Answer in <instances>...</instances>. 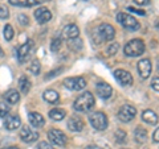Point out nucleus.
I'll return each mask as SVG.
<instances>
[{
    "label": "nucleus",
    "instance_id": "obj_1",
    "mask_svg": "<svg viewBox=\"0 0 159 149\" xmlns=\"http://www.w3.org/2000/svg\"><path fill=\"white\" fill-rule=\"evenodd\" d=\"M94 104H96V100H94L93 94L86 91V92L81 94V95L76 99L73 107L77 112H88L94 107Z\"/></svg>",
    "mask_w": 159,
    "mask_h": 149
},
{
    "label": "nucleus",
    "instance_id": "obj_2",
    "mask_svg": "<svg viewBox=\"0 0 159 149\" xmlns=\"http://www.w3.org/2000/svg\"><path fill=\"white\" fill-rule=\"evenodd\" d=\"M145 44H143L142 40L135 38V40H131L129 41L125 48H123V52L127 57H139L145 53Z\"/></svg>",
    "mask_w": 159,
    "mask_h": 149
},
{
    "label": "nucleus",
    "instance_id": "obj_3",
    "mask_svg": "<svg viewBox=\"0 0 159 149\" xmlns=\"http://www.w3.org/2000/svg\"><path fill=\"white\" fill-rule=\"evenodd\" d=\"M89 121H90L92 127L97 131H105L107 128V117L103 112H93L89 116Z\"/></svg>",
    "mask_w": 159,
    "mask_h": 149
},
{
    "label": "nucleus",
    "instance_id": "obj_4",
    "mask_svg": "<svg viewBox=\"0 0 159 149\" xmlns=\"http://www.w3.org/2000/svg\"><path fill=\"white\" fill-rule=\"evenodd\" d=\"M117 21L121 24L123 28L129 29V31H138V29L141 28L139 23L135 19H134L133 16H130V15H127V13H123V12L117 15Z\"/></svg>",
    "mask_w": 159,
    "mask_h": 149
},
{
    "label": "nucleus",
    "instance_id": "obj_5",
    "mask_svg": "<svg viewBox=\"0 0 159 149\" xmlns=\"http://www.w3.org/2000/svg\"><path fill=\"white\" fill-rule=\"evenodd\" d=\"M65 87L73 91H80L86 87V81L84 77H73V78H66L64 81Z\"/></svg>",
    "mask_w": 159,
    "mask_h": 149
},
{
    "label": "nucleus",
    "instance_id": "obj_6",
    "mask_svg": "<svg viewBox=\"0 0 159 149\" xmlns=\"http://www.w3.org/2000/svg\"><path fill=\"white\" fill-rule=\"evenodd\" d=\"M135 115H137L135 107L130 106V104H125V106H122L121 108H119V111H118V117H119V120H122L123 123L131 121L135 117Z\"/></svg>",
    "mask_w": 159,
    "mask_h": 149
},
{
    "label": "nucleus",
    "instance_id": "obj_7",
    "mask_svg": "<svg viewBox=\"0 0 159 149\" xmlns=\"http://www.w3.org/2000/svg\"><path fill=\"white\" fill-rule=\"evenodd\" d=\"M48 137L54 145H58V147H65L68 144V137L62 131L60 130H51L48 132Z\"/></svg>",
    "mask_w": 159,
    "mask_h": 149
},
{
    "label": "nucleus",
    "instance_id": "obj_8",
    "mask_svg": "<svg viewBox=\"0 0 159 149\" xmlns=\"http://www.w3.org/2000/svg\"><path fill=\"white\" fill-rule=\"evenodd\" d=\"M98 36L101 38V41H111L116 36V29L109 24H101L98 27Z\"/></svg>",
    "mask_w": 159,
    "mask_h": 149
},
{
    "label": "nucleus",
    "instance_id": "obj_9",
    "mask_svg": "<svg viewBox=\"0 0 159 149\" xmlns=\"http://www.w3.org/2000/svg\"><path fill=\"white\" fill-rule=\"evenodd\" d=\"M32 48H33V41L32 40H28L25 44H23V45L19 48V50H17V61L20 63H24L28 59V57L31 56Z\"/></svg>",
    "mask_w": 159,
    "mask_h": 149
},
{
    "label": "nucleus",
    "instance_id": "obj_10",
    "mask_svg": "<svg viewBox=\"0 0 159 149\" xmlns=\"http://www.w3.org/2000/svg\"><path fill=\"white\" fill-rule=\"evenodd\" d=\"M114 78L117 79V82L122 86H130L133 83V77L131 74L126 71V70H122V69H117L114 71Z\"/></svg>",
    "mask_w": 159,
    "mask_h": 149
},
{
    "label": "nucleus",
    "instance_id": "obj_11",
    "mask_svg": "<svg viewBox=\"0 0 159 149\" xmlns=\"http://www.w3.org/2000/svg\"><path fill=\"white\" fill-rule=\"evenodd\" d=\"M20 137H21V140L27 144H31L33 141H36L39 138V133L36 131H33L31 127H23L21 131H20Z\"/></svg>",
    "mask_w": 159,
    "mask_h": 149
},
{
    "label": "nucleus",
    "instance_id": "obj_12",
    "mask_svg": "<svg viewBox=\"0 0 159 149\" xmlns=\"http://www.w3.org/2000/svg\"><path fill=\"white\" fill-rule=\"evenodd\" d=\"M151 69H152V66H151L150 59L145 58L138 62V73H139V75H141V78H143V79H147L150 77Z\"/></svg>",
    "mask_w": 159,
    "mask_h": 149
},
{
    "label": "nucleus",
    "instance_id": "obj_13",
    "mask_svg": "<svg viewBox=\"0 0 159 149\" xmlns=\"http://www.w3.org/2000/svg\"><path fill=\"white\" fill-rule=\"evenodd\" d=\"M34 17H36L39 24H45L52 19V13L48 8L41 7V8H37V11H34Z\"/></svg>",
    "mask_w": 159,
    "mask_h": 149
},
{
    "label": "nucleus",
    "instance_id": "obj_14",
    "mask_svg": "<svg viewBox=\"0 0 159 149\" xmlns=\"http://www.w3.org/2000/svg\"><path fill=\"white\" fill-rule=\"evenodd\" d=\"M20 124H21V120H20V117L17 115H11V116H6V120H4V127H6V130L8 131H13L16 130V128L20 127Z\"/></svg>",
    "mask_w": 159,
    "mask_h": 149
},
{
    "label": "nucleus",
    "instance_id": "obj_15",
    "mask_svg": "<svg viewBox=\"0 0 159 149\" xmlns=\"http://www.w3.org/2000/svg\"><path fill=\"white\" fill-rule=\"evenodd\" d=\"M97 94L99 95V98H102V99H109V98L111 96L113 90H111V87L109 86L107 83L99 82V83L97 84Z\"/></svg>",
    "mask_w": 159,
    "mask_h": 149
},
{
    "label": "nucleus",
    "instance_id": "obj_16",
    "mask_svg": "<svg viewBox=\"0 0 159 149\" xmlns=\"http://www.w3.org/2000/svg\"><path fill=\"white\" fill-rule=\"evenodd\" d=\"M28 120L31 123V126L34 128H40L45 124V120H44V116L39 112H29L28 115Z\"/></svg>",
    "mask_w": 159,
    "mask_h": 149
},
{
    "label": "nucleus",
    "instance_id": "obj_17",
    "mask_svg": "<svg viewBox=\"0 0 159 149\" xmlns=\"http://www.w3.org/2000/svg\"><path fill=\"white\" fill-rule=\"evenodd\" d=\"M78 34H80V29L77 25H74V24H69V25H66L62 31V36L66 40L76 38V37H78Z\"/></svg>",
    "mask_w": 159,
    "mask_h": 149
},
{
    "label": "nucleus",
    "instance_id": "obj_18",
    "mask_svg": "<svg viewBox=\"0 0 159 149\" xmlns=\"http://www.w3.org/2000/svg\"><path fill=\"white\" fill-rule=\"evenodd\" d=\"M68 128L73 132H80L84 130V121L81 117L78 116H72L68 121Z\"/></svg>",
    "mask_w": 159,
    "mask_h": 149
},
{
    "label": "nucleus",
    "instance_id": "obj_19",
    "mask_svg": "<svg viewBox=\"0 0 159 149\" xmlns=\"http://www.w3.org/2000/svg\"><path fill=\"white\" fill-rule=\"evenodd\" d=\"M142 120L146 121L147 124H151V126H154V124L158 123V115L154 111L151 110H146L142 112Z\"/></svg>",
    "mask_w": 159,
    "mask_h": 149
},
{
    "label": "nucleus",
    "instance_id": "obj_20",
    "mask_svg": "<svg viewBox=\"0 0 159 149\" xmlns=\"http://www.w3.org/2000/svg\"><path fill=\"white\" fill-rule=\"evenodd\" d=\"M40 2L41 0H9V4L16 7H33Z\"/></svg>",
    "mask_w": 159,
    "mask_h": 149
},
{
    "label": "nucleus",
    "instance_id": "obj_21",
    "mask_svg": "<svg viewBox=\"0 0 159 149\" xmlns=\"http://www.w3.org/2000/svg\"><path fill=\"white\" fill-rule=\"evenodd\" d=\"M4 99H6L8 103L15 104V103H17L20 100V94H19V91L12 88V90H8L6 94H4Z\"/></svg>",
    "mask_w": 159,
    "mask_h": 149
},
{
    "label": "nucleus",
    "instance_id": "obj_22",
    "mask_svg": "<svg viewBox=\"0 0 159 149\" xmlns=\"http://www.w3.org/2000/svg\"><path fill=\"white\" fill-rule=\"evenodd\" d=\"M65 116H66V112L64 110H61V108H54V110H52L49 112V117L54 121H61Z\"/></svg>",
    "mask_w": 159,
    "mask_h": 149
},
{
    "label": "nucleus",
    "instance_id": "obj_23",
    "mask_svg": "<svg viewBox=\"0 0 159 149\" xmlns=\"http://www.w3.org/2000/svg\"><path fill=\"white\" fill-rule=\"evenodd\" d=\"M19 87H20V91H21L23 94L29 92V90H31V81L27 78V75H23L21 78H20Z\"/></svg>",
    "mask_w": 159,
    "mask_h": 149
},
{
    "label": "nucleus",
    "instance_id": "obj_24",
    "mask_svg": "<svg viewBox=\"0 0 159 149\" xmlns=\"http://www.w3.org/2000/svg\"><path fill=\"white\" fill-rule=\"evenodd\" d=\"M134 137H135L137 143L143 144L146 141V138H147V131L143 130V128H141V127H138L135 130V132H134Z\"/></svg>",
    "mask_w": 159,
    "mask_h": 149
},
{
    "label": "nucleus",
    "instance_id": "obj_25",
    "mask_svg": "<svg viewBox=\"0 0 159 149\" xmlns=\"http://www.w3.org/2000/svg\"><path fill=\"white\" fill-rule=\"evenodd\" d=\"M44 99L48 102V103H56L58 99H60V95H58V92L57 91H54V90H47V91H44Z\"/></svg>",
    "mask_w": 159,
    "mask_h": 149
},
{
    "label": "nucleus",
    "instance_id": "obj_26",
    "mask_svg": "<svg viewBox=\"0 0 159 149\" xmlns=\"http://www.w3.org/2000/svg\"><path fill=\"white\" fill-rule=\"evenodd\" d=\"M68 46L72 49V50H74V52H77V50H80V49L82 48V41L80 40L78 37H76V38H72V40H68Z\"/></svg>",
    "mask_w": 159,
    "mask_h": 149
},
{
    "label": "nucleus",
    "instance_id": "obj_27",
    "mask_svg": "<svg viewBox=\"0 0 159 149\" xmlns=\"http://www.w3.org/2000/svg\"><path fill=\"white\" fill-rule=\"evenodd\" d=\"M13 34H15L13 28L9 25V24H7V25L4 27V38H6L7 41H11V40L13 38Z\"/></svg>",
    "mask_w": 159,
    "mask_h": 149
},
{
    "label": "nucleus",
    "instance_id": "obj_28",
    "mask_svg": "<svg viewBox=\"0 0 159 149\" xmlns=\"http://www.w3.org/2000/svg\"><path fill=\"white\" fill-rule=\"evenodd\" d=\"M114 136H116V140H117L118 144H125L126 143V132L125 131L118 130Z\"/></svg>",
    "mask_w": 159,
    "mask_h": 149
},
{
    "label": "nucleus",
    "instance_id": "obj_29",
    "mask_svg": "<svg viewBox=\"0 0 159 149\" xmlns=\"http://www.w3.org/2000/svg\"><path fill=\"white\" fill-rule=\"evenodd\" d=\"M40 69H41V65H40V62L37 61V59H34L31 65H29V71H31L32 74H34V75H37V74L40 73Z\"/></svg>",
    "mask_w": 159,
    "mask_h": 149
},
{
    "label": "nucleus",
    "instance_id": "obj_30",
    "mask_svg": "<svg viewBox=\"0 0 159 149\" xmlns=\"http://www.w3.org/2000/svg\"><path fill=\"white\" fill-rule=\"evenodd\" d=\"M61 48V38H53L51 42V50L52 52H58Z\"/></svg>",
    "mask_w": 159,
    "mask_h": 149
},
{
    "label": "nucleus",
    "instance_id": "obj_31",
    "mask_svg": "<svg viewBox=\"0 0 159 149\" xmlns=\"http://www.w3.org/2000/svg\"><path fill=\"white\" fill-rule=\"evenodd\" d=\"M118 49H119L118 42H111L110 45H109V48H107L106 53L109 54V56H114V54H116V53L118 52Z\"/></svg>",
    "mask_w": 159,
    "mask_h": 149
},
{
    "label": "nucleus",
    "instance_id": "obj_32",
    "mask_svg": "<svg viewBox=\"0 0 159 149\" xmlns=\"http://www.w3.org/2000/svg\"><path fill=\"white\" fill-rule=\"evenodd\" d=\"M9 112V106L6 103H0V117H6Z\"/></svg>",
    "mask_w": 159,
    "mask_h": 149
},
{
    "label": "nucleus",
    "instance_id": "obj_33",
    "mask_svg": "<svg viewBox=\"0 0 159 149\" xmlns=\"http://www.w3.org/2000/svg\"><path fill=\"white\" fill-rule=\"evenodd\" d=\"M9 17V12H8V9L6 7H2L0 6V19H3V20H6Z\"/></svg>",
    "mask_w": 159,
    "mask_h": 149
},
{
    "label": "nucleus",
    "instance_id": "obj_34",
    "mask_svg": "<svg viewBox=\"0 0 159 149\" xmlns=\"http://www.w3.org/2000/svg\"><path fill=\"white\" fill-rule=\"evenodd\" d=\"M151 87L154 88L155 91H158L159 92V77H155L151 81Z\"/></svg>",
    "mask_w": 159,
    "mask_h": 149
},
{
    "label": "nucleus",
    "instance_id": "obj_35",
    "mask_svg": "<svg viewBox=\"0 0 159 149\" xmlns=\"http://www.w3.org/2000/svg\"><path fill=\"white\" fill-rule=\"evenodd\" d=\"M19 21L21 25H28V23H29V19L25 16V15H20L19 16Z\"/></svg>",
    "mask_w": 159,
    "mask_h": 149
},
{
    "label": "nucleus",
    "instance_id": "obj_36",
    "mask_svg": "<svg viewBox=\"0 0 159 149\" xmlns=\"http://www.w3.org/2000/svg\"><path fill=\"white\" fill-rule=\"evenodd\" d=\"M37 148H39V149H54V148L51 145V144H48L47 141H41V143L39 144Z\"/></svg>",
    "mask_w": 159,
    "mask_h": 149
},
{
    "label": "nucleus",
    "instance_id": "obj_37",
    "mask_svg": "<svg viewBox=\"0 0 159 149\" xmlns=\"http://www.w3.org/2000/svg\"><path fill=\"white\" fill-rule=\"evenodd\" d=\"M60 71H62V67H61V69H57V70L51 71V73H49L48 75L45 77V79H51V78H53V77H56V75H57V73H60Z\"/></svg>",
    "mask_w": 159,
    "mask_h": 149
},
{
    "label": "nucleus",
    "instance_id": "obj_38",
    "mask_svg": "<svg viewBox=\"0 0 159 149\" xmlns=\"http://www.w3.org/2000/svg\"><path fill=\"white\" fill-rule=\"evenodd\" d=\"M129 11H131L134 13H138L141 16H145V11H141V9H137V8H133V7H129Z\"/></svg>",
    "mask_w": 159,
    "mask_h": 149
},
{
    "label": "nucleus",
    "instance_id": "obj_39",
    "mask_svg": "<svg viewBox=\"0 0 159 149\" xmlns=\"http://www.w3.org/2000/svg\"><path fill=\"white\" fill-rule=\"evenodd\" d=\"M138 6H147V4H150V0H134Z\"/></svg>",
    "mask_w": 159,
    "mask_h": 149
},
{
    "label": "nucleus",
    "instance_id": "obj_40",
    "mask_svg": "<svg viewBox=\"0 0 159 149\" xmlns=\"http://www.w3.org/2000/svg\"><path fill=\"white\" fill-rule=\"evenodd\" d=\"M152 140H154V143H159V128H157V131L154 132Z\"/></svg>",
    "mask_w": 159,
    "mask_h": 149
},
{
    "label": "nucleus",
    "instance_id": "obj_41",
    "mask_svg": "<svg viewBox=\"0 0 159 149\" xmlns=\"http://www.w3.org/2000/svg\"><path fill=\"white\" fill-rule=\"evenodd\" d=\"M85 149H102V148L98 147V145H88Z\"/></svg>",
    "mask_w": 159,
    "mask_h": 149
},
{
    "label": "nucleus",
    "instance_id": "obj_42",
    "mask_svg": "<svg viewBox=\"0 0 159 149\" xmlns=\"http://www.w3.org/2000/svg\"><path fill=\"white\" fill-rule=\"evenodd\" d=\"M2 149H19L17 147H8V148H2Z\"/></svg>",
    "mask_w": 159,
    "mask_h": 149
},
{
    "label": "nucleus",
    "instance_id": "obj_43",
    "mask_svg": "<svg viewBox=\"0 0 159 149\" xmlns=\"http://www.w3.org/2000/svg\"><path fill=\"white\" fill-rule=\"evenodd\" d=\"M0 56H2V48H0Z\"/></svg>",
    "mask_w": 159,
    "mask_h": 149
},
{
    "label": "nucleus",
    "instance_id": "obj_44",
    "mask_svg": "<svg viewBox=\"0 0 159 149\" xmlns=\"http://www.w3.org/2000/svg\"><path fill=\"white\" fill-rule=\"evenodd\" d=\"M41 2H49V0H41Z\"/></svg>",
    "mask_w": 159,
    "mask_h": 149
}]
</instances>
